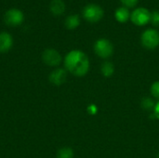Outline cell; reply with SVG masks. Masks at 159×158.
<instances>
[{"label":"cell","instance_id":"e0dca14e","mask_svg":"<svg viewBox=\"0 0 159 158\" xmlns=\"http://www.w3.org/2000/svg\"><path fill=\"white\" fill-rule=\"evenodd\" d=\"M127 7H133L137 5L139 0H120Z\"/></svg>","mask_w":159,"mask_h":158},{"label":"cell","instance_id":"30bf717a","mask_svg":"<svg viewBox=\"0 0 159 158\" xmlns=\"http://www.w3.org/2000/svg\"><path fill=\"white\" fill-rule=\"evenodd\" d=\"M49 8L52 14L59 16L65 11V4L62 0H52L50 2Z\"/></svg>","mask_w":159,"mask_h":158},{"label":"cell","instance_id":"9c48e42d","mask_svg":"<svg viewBox=\"0 0 159 158\" xmlns=\"http://www.w3.org/2000/svg\"><path fill=\"white\" fill-rule=\"evenodd\" d=\"M12 45H13L12 36L7 32L0 33V52L1 53L7 52L12 47Z\"/></svg>","mask_w":159,"mask_h":158},{"label":"cell","instance_id":"5bb4252c","mask_svg":"<svg viewBox=\"0 0 159 158\" xmlns=\"http://www.w3.org/2000/svg\"><path fill=\"white\" fill-rule=\"evenodd\" d=\"M57 158H74V152L72 148L63 147L57 152Z\"/></svg>","mask_w":159,"mask_h":158},{"label":"cell","instance_id":"5b68a950","mask_svg":"<svg viewBox=\"0 0 159 158\" xmlns=\"http://www.w3.org/2000/svg\"><path fill=\"white\" fill-rule=\"evenodd\" d=\"M151 12L144 7H138L130 14L131 21L138 26H143L150 21Z\"/></svg>","mask_w":159,"mask_h":158},{"label":"cell","instance_id":"7a4b0ae2","mask_svg":"<svg viewBox=\"0 0 159 158\" xmlns=\"http://www.w3.org/2000/svg\"><path fill=\"white\" fill-rule=\"evenodd\" d=\"M94 51L97 54V56H99L102 59H107L113 55L114 46L108 39L102 38L95 42Z\"/></svg>","mask_w":159,"mask_h":158},{"label":"cell","instance_id":"3957f363","mask_svg":"<svg viewBox=\"0 0 159 158\" xmlns=\"http://www.w3.org/2000/svg\"><path fill=\"white\" fill-rule=\"evenodd\" d=\"M83 17L89 22H97L103 17V9L96 4H89L83 9Z\"/></svg>","mask_w":159,"mask_h":158},{"label":"cell","instance_id":"8992f818","mask_svg":"<svg viewBox=\"0 0 159 158\" xmlns=\"http://www.w3.org/2000/svg\"><path fill=\"white\" fill-rule=\"evenodd\" d=\"M24 16L23 13L17 8H11L5 13L4 20L9 26H17L20 25L23 21Z\"/></svg>","mask_w":159,"mask_h":158},{"label":"cell","instance_id":"d6986e66","mask_svg":"<svg viewBox=\"0 0 159 158\" xmlns=\"http://www.w3.org/2000/svg\"><path fill=\"white\" fill-rule=\"evenodd\" d=\"M154 115H155V116L159 120V102L155 105V107H154Z\"/></svg>","mask_w":159,"mask_h":158},{"label":"cell","instance_id":"2e32d148","mask_svg":"<svg viewBox=\"0 0 159 158\" xmlns=\"http://www.w3.org/2000/svg\"><path fill=\"white\" fill-rule=\"evenodd\" d=\"M150 21L155 25V26H159V11L155 10L151 13V19Z\"/></svg>","mask_w":159,"mask_h":158},{"label":"cell","instance_id":"52a82bcc","mask_svg":"<svg viewBox=\"0 0 159 158\" xmlns=\"http://www.w3.org/2000/svg\"><path fill=\"white\" fill-rule=\"evenodd\" d=\"M43 61L48 66H58L61 62V54L53 48H47L42 53Z\"/></svg>","mask_w":159,"mask_h":158},{"label":"cell","instance_id":"9a60e30c","mask_svg":"<svg viewBox=\"0 0 159 158\" xmlns=\"http://www.w3.org/2000/svg\"><path fill=\"white\" fill-rule=\"evenodd\" d=\"M151 93L156 99L159 100V81H156V82H154L152 84V86H151Z\"/></svg>","mask_w":159,"mask_h":158},{"label":"cell","instance_id":"6da1fadb","mask_svg":"<svg viewBox=\"0 0 159 158\" xmlns=\"http://www.w3.org/2000/svg\"><path fill=\"white\" fill-rule=\"evenodd\" d=\"M64 66L72 74L75 76H84L89 72V61L83 51L75 49L65 56Z\"/></svg>","mask_w":159,"mask_h":158},{"label":"cell","instance_id":"ba28073f","mask_svg":"<svg viewBox=\"0 0 159 158\" xmlns=\"http://www.w3.org/2000/svg\"><path fill=\"white\" fill-rule=\"evenodd\" d=\"M50 83H52L55 86H61L62 85L66 79H67V74L66 71L64 69L61 68H57L54 71H52L49 74V77H48Z\"/></svg>","mask_w":159,"mask_h":158},{"label":"cell","instance_id":"ffe728a7","mask_svg":"<svg viewBox=\"0 0 159 158\" xmlns=\"http://www.w3.org/2000/svg\"><path fill=\"white\" fill-rule=\"evenodd\" d=\"M89 112L90 114H95V113L97 112V108H96V106H95L94 104L89 105Z\"/></svg>","mask_w":159,"mask_h":158},{"label":"cell","instance_id":"8fae6325","mask_svg":"<svg viewBox=\"0 0 159 158\" xmlns=\"http://www.w3.org/2000/svg\"><path fill=\"white\" fill-rule=\"evenodd\" d=\"M115 17L117 21L119 22H126L129 20V19L130 18V14H129V11L128 9V7H118L116 12H115Z\"/></svg>","mask_w":159,"mask_h":158},{"label":"cell","instance_id":"277c9868","mask_svg":"<svg viewBox=\"0 0 159 158\" xmlns=\"http://www.w3.org/2000/svg\"><path fill=\"white\" fill-rule=\"evenodd\" d=\"M142 44L148 49H155L159 46V33L155 29H147L141 37Z\"/></svg>","mask_w":159,"mask_h":158},{"label":"cell","instance_id":"7c38bea8","mask_svg":"<svg viewBox=\"0 0 159 158\" xmlns=\"http://www.w3.org/2000/svg\"><path fill=\"white\" fill-rule=\"evenodd\" d=\"M65 27L69 30H74L77 28L80 24V19L78 15H70L65 20Z\"/></svg>","mask_w":159,"mask_h":158},{"label":"cell","instance_id":"44dd1931","mask_svg":"<svg viewBox=\"0 0 159 158\" xmlns=\"http://www.w3.org/2000/svg\"><path fill=\"white\" fill-rule=\"evenodd\" d=\"M157 158H159V153H158V155H157Z\"/></svg>","mask_w":159,"mask_h":158},{"label":"cell","instance_id":"4fadbf2b","mask_svg":"<svg viewBox=\"0 0 159 158\" xmlns=\"http://www.w3.org/2000/svg\"><path fill=\"white\" fill-rule=\"evenodd\" d=\"M101 71L102 73V74L105 76V77H110L113 75L114 72H115V67L113 65L112 62L110 61H104L102 64V67H101Z\"/></svg>","mask_w":159,"mask_h":158},{"label":"cell","instance_id":"ac0fdd59","mask_svg":"<svg viewBox=\"0 0 159 158\" xmlns=\"http://www.w3.org/2000/svg\"><path fill=\"white\" fill-rule=\"evenodd\" d=\"M143 106H144V108L145 109H151V108H153V106H154V103H153V101H151L150 99H148V98H146V99H144L143 100ZM155 107V106H154Z\"/></svg>","mask_w":159,"mask_h":158}]
</instances>
